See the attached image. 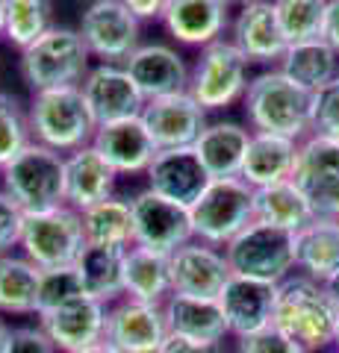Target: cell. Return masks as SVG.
Instances as JSON below:
<instances>
[{"label": "cell", "mask_w": 339, "mask_h": 353, "mask_svg": "<svg viewBox=\"0 0 339 353\" xmlns=\"http://www.w3.org/2000/svg\"><path fill=\"white\" fill-rule=\"evenodd\" d=\"M313 92L275 68L257 74L248 83L242 106L254 132H275L292 141H304L313 132Z\"/></svg>", "instance_id": "1"}, {"label": "cell", "mask_w": 339, "mask_h": 353, "mask_svg": "<svg viewBox=\"0 0 339 353\" xmlns=\"http://www.w3.org/2000/svg\"><path fill=\"white\" fill-rule=\"evenodd\" d=\"M271 324L298 341L307 353H316L336 345L339 312L325 283H316L304 274H292L278 283Z\"/></svg>", "instance_id": "2"}, {"label": "cell", "mask_w": 339, "mask_h": 353, "mask_svg": "<svg viewBox=\"0 0 339 353\" xmlns=\"http://www.w3.org/2000/svg\"><path fill=\"white\" fill-rule=\"evenodd\" d=\"M32 141L45 145L57 153H71L92 145L97 124L86 106L80 85L71 88H50L36 92L27 109Z\"/></svg>", "instance_id": "3"}, {"label": "cell", "mask_w": 339, "mask_h": 353, "mask_svg": "<svg viewBox=\"0 0 339 353\" xmlns=\"http://www.w3.org/2000/svg\"><path fill=\"white\" fill-rule=\"evenodd\" d=\"M92 53L86 48L80 30L50 27L45 36H39L30 48L21 50V77L36 92L50 88H71L80 85L89 74Z\"/></svg>", "instance_id": "4"}, {"label": "cell", "mask_w": 339, "mask_h": 353, "mask_svg": "<svg viewBox=\"0 0 339 353\" xmlns=\"http://www.w3.org/2000/svg\"><path fill=\"white\" fill-rule=\"evenodd\" d=\"M0 176L3 192L27 215L65 206V153L30 141L12 162L0 168Z\"/></svg>", "instance_id": "5"}, {"label": "cell", "mask_w": 339, "mask_h": 353, "mask_svg": "<svg viewBox=\"0 0 339 353\" xmlns=\"http://www.w3.org/2000/svg\"><path fill=\"white\" fill-rule=\"evenodd\" d=\"M192 236L213 248H224L254 221V185L242 176L210 180L204 194L189 206Z\"/></svg>", "instance_id": "6"}, {"label": "cell", "mask_w": 339, "mask_h": 353, "mask_svg": "<svg viewBox=\"0 0 339 353\" xmlns=\"http://www.w3.org/2000/svg\"><path fill=\"white\" fill-rule=\"evenodd\" d=\"M224 259L236 277L278 285L295 271V233L251 221L233 241L224 245Z\"/></svg>", "instance_id": "7"}, {"label": "cell", "mask_w": 339, "mask_h": 353, "mask_svg": "<svg viewBox=\"0 0 339 353\" xmlns=\"http://www.w3.org/2000/svg\"><path fill=\"white\" fill-rule=\"evenodd\" d=\"M86 245L89 241L83 233V215L68 203L48 212H30L24 218L21 250L41 271L74 265Z\"/></svg>", "instance_id": "8"}, {"label": "cell", "mask_w": 339, "mask_h": 353, "mask_svg": "<svg viewBox=\"0 0 339 353\" xmlns=\"http://www.w3.org/2000/svg\"><path fill=\"white\" fill-rule=\"evenodd\" d=\"M248 83V59L231 39H218L201 48V57L189 74V94L206 112H218L245 97Z\"/></svg>", "instance_id": "9"}, {"label": "cell", "mask_w": 339, "mask_h": 353, "mask_svg": "<svg viewBox=\"0 0 339 353\" xmlns=\"http://www.w3.org/2000/svg\"><path fill=\"white\" fill-rule=\"evenodd\" d=\"M289 180L304 192L319 218H339V139L310 132L298 145Z\"/></svg>", "instance_id": "10"}, {"label": "cell", "mask_w": 339, "mask_h": 353, "mask_svg": "<svg viewBox=\"0 0 339 353\" xmlns=\"http://www.w3.org/2000/svg\"><path fill=\"white\" fill-rule=\"evenodd\" d=\"M142 21L122 0H92L80 15V36L92 57L109 65H124L139 48Z\"/></svg>", "instance_id": "11"}, {"label": "cell", "mask_w": 339, "mask_h": 353, "mask_svg": "<svg viewBox=\"0 0 339 353\" xmlns=\"http://www.w3.org/2000/svg\"><path fill=\"white\" fill-rule=\"evenodd\" d=\"M130 212H133V245L148 248L157 253H171L189 245L192 236V218L189 209L180 203H171L157 192L142 189L133 201H130Z\"/></svg>", "instance_id": "12"}, {"label": "cell", "mask_w": 339, "mask_h": 353, "mask_svg": "<svg viewBox=\"0 0 339 353\" xmlns=\"http://www.w3.org/2000/svg\"><path fill=\"white\" fill-rule=\"evenodd\" d=\"M104 341H109L118 353H159L168 341L166 312L162 306L124 297L106 309Z\"/></svg>", "instance_id": "13"}, {"label": "cell", "mask_w": 339, "mask_h": 353, "mask_svg": "<svg viewBox=\"0 0 339 353\" xmlns=\"http://www.w3.org/2000/svg\"><path fill=\"white\" fill-rule=\"evenodd\" d=\"M139 118L159 150L192 148L206 127V109L189 92L145 101V109H142Z\"/></svg>", "instance_id": "14"}, {"label": "cell", "mask_w": 339, "mask_h": 353, "mask_svg": "<svg viewBox=\"0 0 339 353\" xmlns=\"http://www.w3.org/2000/svg\"><path fill=\"white\" fill-rule=\"evenodd\" d=\"M80 92L97 127L113 124V121H124V118H136L145 109V97H142L136 83L130 80L124 65H109V62L95 65L83 77Z\"/></svg>", "instance_id": "15"}, {"label": "cell", "mask_w": 339, "mask_h": 353, "mask_svg": "<svg viewBox=\"0 0 339 353\" xmlns=\"http://www.w3.org/2000/svg\"><path fill=\"white\" fill-rule=\"evenodd\" d=\"M227 280H231V265L224 259V250L192 239L189 245L171 253V294L218 301Z\"/></svg>", "instance_id": "16"}, {"label": "cell", "mask_w": 339, "mask_h": 353, "mask_svg": "<svg viewBox=\"0 0 339 353\" xmlns=\"http://www.w3.org/2000/svg\"><path fill=\"white\" fill-rule=\"evenodd\" d=\"M41 330L50 336V341L62 353H77L89 345L104 341L106 333V303L95 297H74L50 312L39 315Z\"/></svg>", "instance_id": "17"}, {"label": "cell", "mask_w": 339, "mask_h": 353, "mask_svg": "<svg viewBox=\"0 0 339 353\" xmlns=\"http://www.w3.org/2000/svg\"><path fill=\"white\" fill-rule=\"evenodd\" d=\"M124 68L130 74V80L136 83L145 101L154 97H166V94H180L189 92V65L168 44H139L130 53V59L124 62Z\"/></svg>", "instance_id": "18"}, {"label": "cell", "mask_w": 339, "mask_h": 353, "mask_svg": "<svg viewBox=\"0 0 339 353\" xmlns=\"http://www.w3.org/2000/svg\"><path fill=\"white\" fill-rule=\"evenodd\" d=\"M148 189L166 197L171 203H180L189 209L204 189L210 185V174L201 165L195 148H174V150H159L151 168L145 171Z\"/></svg>", "instance_id": "19"}, {"label": "cell", "mask_w": 339, "mask_h": 353, "mask_svg": "<svg viewBox=\"0 0 339 353\" xmlns=\"http://www.w3.org/2000/svg\"><path fill=\"white\" fill-rule=\"evenodd\" d=\"M231 41L248 62H280L289 44L278 24L275 0H251L239 6L231 21Z\"/></svg>", "instance_id": "20"}, {"label": "cell", "mask_w": 339, "mask_h": 353, "mask_svg": "<svg viewBox=\"0 0 339 353\" xmlns=\"http://www.w3.org/2000/svg\"><path fill=\"white\" fill-rule=\"evenodd\" d=\"M159 21L174 41L206 48L222 39L231 24V3L224 0H166Z\"/></svg>", "instance_id": "21"}, {"label": "cell", "mask_w": 339, "mask_h": 353, "mask_svg": "<svg viewBox=\"0 0 339 353\" xmlns=\"http://www.w3.org/2000/svg\"><path fill=\"white\" fill-rule=\"evenodd\" d=\"M92 145L113 165L115 174H145L159 153V148L154 145V139H151V132L142 124L139 115L113 121V124H101Z\"/></svg>", "instance_id": "22"}, {"label": "cell", "mask_w": 339, "mask_h": 353, "mask_svg": "<svg viewBox=\"0 0 339 353\" xmlns=\"http://www.w3.org/2000/svg\"><path fill=\"white\" fill-rule=\"evenodd\" d=\"M275 294H278V285L231 274L224 292L218 294V303L224 309L231 333L239 339L269 327L271 315H275Z\"/></svg>", "instance_id": "23"}, {"label": "cell", "mask_w": 339, "mask_h": 353, "mask_svg": "<svg viewBox=\"0 0 339 353\" xmlns=\"http://www.w3.org/2000/svg\"><path fill=\"white\" fill-rule=\"evenodd\" d=\"M115 176V168L95 150V145L65 153V203L83 212L106 201L113 197Z\"/></svg>", "instance_id": "24"}, {"label": "cell", "mask_w": 339, "mask_h": 353, "mask_svg": "<svg viewBox=\"0 0 339 353\" xmlns=\"http://www.w3.org/2000/svg\"><path fill=\"white\" fill-rule=\"evenodd\" d=\"M168 324V336L192 339V341H206V345H222L231 336L224 309L213 297H186V294H171L162 303Z\"/></svg>", "instance_id": "25"}, {"label": "cell", "mask_w": 339, "mask_h": 353, "mask_svg": "<svg viewBox=\"0 0 339 353\" xmlns=\"http://www.w3.org/2000/svg\"><path fill=\"white\" fill-rule=\"evenodd\" d=\"M248 141H251L248 127L236 124V121H215V124L204 127V132L192 148L198 153L206 174H210V180H227V176L242 174Z\"/></svg>", "instance_id": "26"}, {"label": "cell", "mask_w": 339, "mask_h": 353, "mask_svg": "<svg viewBox=\"0 0 339 353\" xmlns=\"http://www.w3.org/2000/svg\"><path fill=\"white\" fill-rule=\"evenodd\" d=\"M298 145L287 136H275V132H254L251 130V141L245 150V162H242V180L254 189L262 185L289 180L295 159H298Z\"/></svg>", "instance_id": "27"}, {"label": "cell", "mask_w": 339, "mask_h": 353, "mask_svg": "<svg viewBox=\"0 0 339 353\" xmlns=\"http://www.w3.org/2000/svg\"><path fill=\"white\" fill-rule=\"evenodd\" d=\"M295 271L327 283L339 271V221L316 215L295 233Z\"/></svg>", "instance_id": "28"}, {"label": "cell", "mask_w": 339, "mask_h": 353, "mask_svg": "<svg viewBox=\"0 0 339 353\" xmlns=\"http://www.w3.org/2000/svg\"><path fill=\"white\" fill-rule=\"evenodd\" d=\"M124 297L162 306L171 297V256L148 248H127L124 256Z\"/></svg>", "instance_id": "29"}, {"label": "cell", "mask_w": 339, "mask_h": 353, "mask_svg": "<svg viewBox=\"0 0 339 353\" xmlns=\"http://www.w3.org/2000/svg\"><path fill=\"white\" fill-rule=\"evenodd\" d=\"M124 256L127 248L86 245L74 262L83 283V294L101 303H118V297L124 294Z\"/></svg>", "instance_id": "30"}, {"label": "cell", "mask_w": 339, "mask_h": 353, "mask_svg": "<svg viewBox=\"0 0 339 353\" xmlns=\"http://www.w3.org/2000/svg\"><path fill=\"white\" fill-rule=\"evenodd\" d=\"M316 218L310 201L292 180H280L271 185L254 189V221L287 233H298Z\"/></svg>", "instance_id": "31"}, {"label": "cell", "mask_w": 339, "mask_h": 353, "mask_svg": "<svg viewBox=\"0 0 339 353\" xmlns=\"http://www.w3.org/2000/svg\"><path fill=\"white\" fill-rule=\"evenodd\" d=\"M280 71L292 83H298L316 94L322 85H327L339 74V53L325 39L289 44L280 59Z\"/></svg>", "instance_id": "32"}, {"label": "cell", "mask_w": 339, "mask_h": 353, "mask_svg": "<svg viewBox=\"0 0 339 353\" xmlns=\"http://www.w3.org/2000/svg\"><path fill=\"white\" fill-rule=\"evenodd\" d=\"M39 277L41 268H36L24 253L0 256V315H36Z\"/></svg>", "instance_id": "33"}, {"label": "cell", "mask_w": 339, "mask_h": 353, "mask_svg": "<svg viewBox=\"0 0 339 353\" xmlns=\"http://www.w3.org/2000/svg\"><path fill=\"white\" fill-rule=\"evenodd\" d=\"M83 233L89 245L106 248H130L133 245V212L130 201L106 197V201L83 209Z\"/></svg>", "instance_id": "34"}, {"label": "cell", "mask_w": 339, "mask_h": 353, "mask_svg": "<svg viewBox=\"0 0 339 353\" xmlns=\"http://www.w3.org/2000/svg\"><path fill=\"white\" fill-rule=\"evenodd\" d=\"M50 18H53L50 0H9L3 36L12 41L18 50H24L53 27Z\"/></svg>", "instance_id": "35"}, {"label": "cell", "mask_w": 339, "mask_h": 353, "mask_svg": "<svg viewBox=\"0 0 339 353\" xmlns=\"http://www.w3.org/2000/svg\"><path fill=\"white\" fill-rule=\"evenodd\" d=\"M278 24L287 44H301L322 39L327 0H275Z\"/></svg>", "instance_id": "36"}, {"label": "cell", "mask_w": 339, "mask_h": 353, "mask_svg": "<svg viewBox=\"0 0 339 353\" xmlns=\"http://www.w3.org/2000/svg\"><path fill=\"white\" fill-rule=\"evenodd\" d=\"M74 297H83V283H80V274H77L74 265L41 271V277H39V297H36V318L50 312V309L62 306V303L74 301Z\"/></svg>", "instance_id": "37"}, {"label": "cell", "mask_w": 339, "mask_h": 353, "mask_svg": "<svg viewBox=\"0 0 339 353\" xmlns=\"http://www.w3.org/2000/svg\"><path fill=\"white\" fill-rule=\"evenodd\" d=\"M32 141L30 121L15 97L0 94V168L9 165Z\"/></svg>", "instance_id": "38"}, {"label": "cell", "mask_w": 339, "mask_h": 353, "mask_svg": "<svg viewBox=\"0 0 339 353\" xmlns=\"http://www.w3.org/2000/svg\"><path fill=\"white\" fill-rule=\"evenodd\" d=\"M313 132L339 139V74L316 92L313 101Z\"/></svg>", "instance_id": "39"}, {"label": "cell", "mask_w": 339, "mask_h": 353, "mask_svg": "<svg viewBox=\"0 0 339 353\" xmlns=\"http://www.w3.org/2000/svg\"><path fill=\"white\" fill-rule=\"evenodd\" d=\"M239 353H307L298 341L289 339L275 324L257 330V333L239 336Z\"/></svg>", "instance_id": "40"}, {"label": "cell", "mask_w": 339, "mask_h": 353, "mask_svg": "<svg viewBox=\"0 0 339 353\" xmlns=\"http://www.w3.org/2000/svg\"><path fill=\"white\" fill-rule=\"evenodd\" d=\"M27 212L21 209L6 192H0V256L21 248V233H24Z\"/></svg>", "instance_id": "41"}, {"label": "cell", "mask_w": 339, "mask_h": 353, "mask_svg": "<svg viewBox=\"0 0 339 353\" xmlns=\"http://www.w3.org/2000/svg\"><path fill=\"white\" fill-rule=\"evenodd\" d=\"M6 353H59V350L39 324V327H12L6 341Z\"/></svg>", "instance_id": "42"}, {"label": "cell", "mask_w": 339, "mask_h": 353, "mask_svg": "<svg viewBox=\"0 0 339 353\" xmlns=\"http://www.w3.org/2000/svg\"><path fill=\"white\" fill-rule=\"evenodd\" d=\"M159 353H224V345H206V341H192L180 336H168Z\"/></svg>", "instance_id": "43"}, {"label": "cell", "mask_w": 339, "mask_h": 353, "mask_svg": "<svg viewBox=\"0 0 339 353\" xmlns=\"http://www.w3.org/2000/svg\"><path fill=\"white\" fill-rule=\"evenodd\" d=\"M322 39L331 44V48L339 53V0H327V12H325V30Z\"/></svg>", "instance_id": "44"}, {"label": "cell", "mask_w": 339, "mask_h": 353, "mask_svg": "<svg viewBox=\"0 0 339 353\" xmlns=\"http://www.w3.org/2000/svg\"><path fill=\"white\" fill-rule=\"evenodd\" d=\"M122 3L133 12L139 21H151V18H159L166 0H122Z\"/></svg>", "instance_id": "45"}, {"label": "cell", "mask_w": 339, "mask_h": 353, "mask_svg": "<svg viewBox=\"0 0 339 353\" xmlns=\"http://www.w3.org/2000/svg\"><path fill=\"white\" fill-rule=\"evenodd\" d=\"M325 289H327V294H331V301H333V306H336V312H339V271L333 274L331 280L325 283Z\"/></svg>", "instance_id": "46"}, {"label": "cell", "mask_w": 339, "mask_h": 353, "mask_svg": "<svg viewBox=\"0 0 339 353\" xmlns=\"http://www.w3.org/2000/svg\"><path fill=\"white\" fill-rule=\"evenodd\" d=\"M77 353H118V350L109 345V341H97V345H89V347H83Z\"/></svg>", "instance_id": "47"}, {"label": "cell", "mask_w": 339, "mask_h": 353, "mask_svg": "<svg viewBox=\"0 0 339 353\" xmlns=\"http://www.w3.org/2000/svg\"><path fill=\"white\" fill-rule=\"evenodd\" d=\"M9 333H12V327H9L3 318H0V353H6V341H9Z\"/></svg>", "instance_id": "48"}, {"label": "cell", "mask_w": 339, "mask_h": 353, "mask_svg": "<svg viewBox=\"0 0 339 353\" xmlns=\"http://www.w3.org/2000/svg\"><path fill=\"white\" fill-rule=\"evenodd\" d=\"M6 3L9 0H0V36H3V24H6Z\"/></svg>", "instance_id": "49"}, {"label": "cell", "mask_w": 339, "mask_h": 353, "mask_svg": "<svg viewBox=\"0 0 339 353\" xmlns=\"http://www.w3.org/2000/svg\"><path fill=\"white\" fill-rule=\"evenodd\" d=\"M224 3H231V6H233V3H236V6H242V3H251V0H224Z\"/></svg>", "instance_id": "50"}, {"label": "cell", "mask_w": 339, "mask_h": 353, "mask_svg": "<svg viewBox=\"0 0 339 353\" xmlns=\"http://www.w3.org/2000/svg\"><path fill=\"white\" fill-rule=\"evenodd\" d=\"M336 345H339V333H336Z\"/></svg>", "instance_id": "51"}, {"label": "cell", "mask_w": 339, "mask_h": 353, "mask_svg": "<svg viewBox=\"0 0 339 353\" xmlns=\"http://www.w3.org/2000/svg\"><path fill=\"white\" fill-rule=\"evenodd\" d=\"M336 221H339V218H336Z\"/></svg>", "instance_id": "52"}]
</instances>
